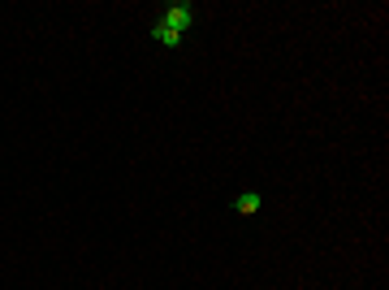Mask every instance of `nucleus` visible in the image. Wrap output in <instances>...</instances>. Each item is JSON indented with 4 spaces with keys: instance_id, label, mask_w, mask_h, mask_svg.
Segmentation results:
<instances>
[{
    "instance_id": "1",
    "label": "nucleus",
    "mask_w": 389,
    "mask_h": 290,
    "mask_svg": "<svg viewBox=\"0 0 389 290\" xmlns=\"http://www.w3.org/2000/svg\"><path fill=\"white\" fill-rule=\"evenodd\" d=\"M195 18H199L195 0H173V5H165L161 18L151 22V39L161 48H177L182 39H186V31L195 26Z\"/></svg>"
},
{
    "instance_id": "2",
    "label": "nucleus",
    "mask_w": 389,
    "mask_h": 290,
    "mask_svg": "<svg viewBox=\"0 0 389 290\" xmlns=\"http://www.w3.org/2000/svg\"><path fill=\"white\" fill-rule=\"evenodd\" d=\"M259 208H264V195L259 191H243L238 199H233V213L238 217H251V213H259Z\"/></svg>"
}]
</instances>
